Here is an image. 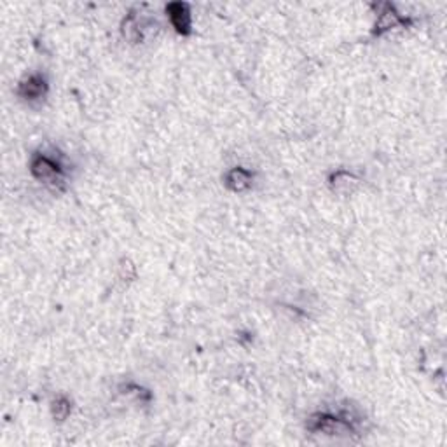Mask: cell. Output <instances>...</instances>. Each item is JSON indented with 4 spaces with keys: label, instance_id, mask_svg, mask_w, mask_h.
I'll list each match as a JSON object with an SVG mask.
<instances>
[{
    "label": "cell",
    "instance_id": "6",
    "mask_svg": "<svg viewBox=\"0 0 447 447\" xmlns=\"http://www.w3.org/2000/svg\"><path fill=\"white\" fill-rule=\"evenodd\" d=\"M252 180H254V175L240 166L233 168L226 173V186L234 193H243V191L250 189Z\"/></svg>",
    "mask_w": 447,
    "mask_h": 447
},
{
    "label": "cell",
    "instance_id": "2",
    "mask_svg": "<svg viewBox=\"0 0 447 447\" xmlns=\"http://www.w3.org/2000/svg\"><path fill=\"white\" fill-rule=\"evenodd\" d=\"M308 428L311 432H322L327 435H338V433H349L353 432L349 419L338 418L332 414H315L308 421Z\"/></svg>",
    "mask_w": 447,
    "mask_h": 447
},
{
    "label": "cell",
    "instance_id": "4",
    "mask_svg": "<svg viewBox=\"0 0 447 447\" xmlns=\"http://www.w3.org/2000/svg\"><path fill=\"white\" fill-rule=\"evenodd\" d=\"M46 93H48V82H46V79H44L42 76H39V73H33V76L26 77L18 86V95L21 96L23 100H28V102L42 98Z\"/></svg>",
    "mask_w": 447,
    "mask_h": 447
},
{
    "label": "cell",
    "instance_id": "3",
    "mask_svg": "<svg viewBox=\"0 0 447 447\" xmlns=\"http://www.w3.org/2000/svg\"><path fill=\"white\" fill-rule=\"evenodd\" d=\"M166 12L173 28L180 35H189L193 32V16H191L189 6L184 2H171L166 6Z\"/></svg>",
    "mask_w": 447,
    "mask_h": 447
},
{
    "label": "cell",
    "instance_id": "1",
    "mask_svg": "<svg viewBox=\"0 0 447 447\" xmlns=\"http://www.w3.org/2000/svg\"><path fill=\"white\" fill-rule=\"evenodd\" d=\"M30 171L37 180L48 184V186H60L65 180L63 164L46 154H33L32 161H30Z\"/></svg>",
    "mask_w": 447,
    "mask_h": 447
},
{
    "label": "cell",
    "instance_id": "7",
    "mask_svg": "<svg viewBox=\"0 0 447 447\" xmlns=\"http://www.w3.org/2000/svg\"><path fill=\"white\" fill-rule=\"evenodd\" d=\"M146 19L139 18V16L135 15H130L123 23V35L126 37V39H130L131 42H139V40H142L143 35H146Z\"/></svg>",
    "mask_w": 447,
    "mask_h": 447
},
{
    "label": "cell",
    "instance_id": "8",
    "mask_svg": "<svg viewBox=\"0 0 447 447\" xmlns=\"http://www.w3.org/2000/svg\"><path fill=\"white\" fill-rule=\"evenodd\" d=\"M51 411H53V416H55V419H58V421H63V419L69 418L70 411H72V404H70V402L65 398V396H58V398H56L55 402H53Z\"/></svg>",
    "mask_w": 447,
    "mask_h": 447
},
{
    "label": "cell",
    "instance_id": "5",
    "mask_svg": "<svg viewBox=\"0 0 447 447\" xmlns=\"http://www.w3.org/2000/svg\"><path fill=\"white\" fill-rule=\"evenodd\" d=\"M405 23H407V19L402 18L392 4H383L381 9H379L378 21H376V33L381 35V33L389 32V30L405 25Z\"/></svg>",
    "mask_w": 447,
    "mask_h": 447
}]
</instances>
